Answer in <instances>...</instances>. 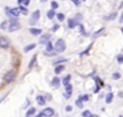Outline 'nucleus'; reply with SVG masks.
Masks as SVG:
<instances>
[{"label": "nucleus", "mask_w": 123, "mask_h": 117, "mask_svg": "<svg viewBox=\"0 0 123 117\" xmlns=\"http://www.w3.org/2000/svg\"><path fill=\"white\" fill-rule=\"evenodd\" d=\"M67 48V45H65V42L62 40V38H59L58 41L55 44V52L56 53H63Z\"/></svg>", "instance_id": "obj_1"}, {"label": "nucleus", "mask_w": 123, "mask_h": 117, "mask_svg": "<svg viewBox=\"0 0 123 117\" xmlns=\"http://www.w3.org/2000/svg\"><path fill=\"white\" fill-rule=\"evenodd\" d=\"M5 10H6V13H7L9 16H11V18H16V16L20 15L19 8H12V9H10L9 7H6Z\"/></svg>", "instance_id": "obj_2"}, {"label": "nucleus", "mask_w": 123, "mask_h": 117, "mask_svg": "<svg viewBox=\"0 0 123 117\" xmlns=\"http://www.w3.org/2000/svg\"><path fill=\"white\" fill-rule=\"evenodd\" d=\"M15 72L14 71H8L5 76H3V80H5L6 83H10V82H13L15 80Z\"/></svg>", "instance_id": "obj_3"}, {"label": "nucleus", "mask_w": 123, "mask_h": 117, "mask_svg": "<svg viewBox=\"0 0 123 117\" xmlns=\"http://www.w3.org/2000/svg\"><path fill=\"white\" fill-rule=\"evenodd\" d=\"M39 18H40V11H39V10H36V11H34L32 13V15H31L30 24H31V25H35Z\"/></svg>", "instance_id": "obj_4"}, {"label": "nucleus", "mask_w": 123, "mask_h": 117, "mask_svg": "<svg viewBox=\"0 0 123 117\" xmlns=\"http://www.w3.org/2000/svg\"><path fill=\"white\" fill-rule=\"evenodd\" d=\"M9 46H10V41L5 36H0V47L6 49Z\"/></svg>", "instance_id": "obj_5"}, {"label": "nucleus", "mask_w": 123, "mask_h": 117, "mask_svg": "<svg viewBox=\"0 0 123 117\" xmlns=\"http://www.w3.org/2000/svg\"><path fill=\"white\" fill-rule=\"evenodd\" d=\"M42 113H43V115H44V116H46V117H51V116H54L55 110H52L51 107H46Z\"/></svg>", "instance_id": "obj_6"}, {"label": "nucleus", "mask_w": 123, "mask_h": 117, "mask_svg": "<svg viewBox=\"0 0 123 117\" xmlns=\"http://www.w3.org/2000/svg\"><path fill=\"white\" fill-rule=\"evenodd\" d=\"M64 97L65 98H70L71 95H72V85L71 84H68L65 85V92H64Z\"/></svg>", "instance_id": "obj_7"}, {"label": "nucleus", "mask_w": 123, "mask_h": 117, "mask_svg": "<svg viewBox=\"0 0 123 117\" xmlns=\"http://www.w3.org/2000/svg\"><path fill=\"white\" fill-rule=\"evenodd\" d=\"M20 28V23L19 22H11L9 25V32H14V31H18Z\"/></svg>", "instance_id": "obj_8"}, {"label": "nucleus", "mask_w": 123, "mask_h": 117, "mask_svg": "<svg viewBox=\"0 0 123 117\" xmlns=\"http://www.w3.org/2000/svg\"><path fill=\"white\" fill-rule=\"evenodd\" d=\"M49 40H50V35H49V34H45V35L40 36V38H39V44L46 45L47 43L49 42Z\"/></svg>", "instance_id": "obj_9"}, {"label": "nucleus", "mask_w": 123, "mask_h": 117, "mask_svg": "<svg viewBox=\"0 0 123 117\" xmlns=\"http://www.w3.org/2000/svg\"><path fill=\"white\" fill-rule=\"evenodd\" d=\"M60 79H59L58 77H55L54 79H52V81H51V83H52V85H54L55 89H58L59 87H60Z\"/></svg>", "instance_id": "obj_10"}, {"label": "nucleus", "mask_w": 123, "mask_h": 117, "mask_svg": "<svg viewBox=\"0 0 123 117\" xmlns=\"http://www.w3.org/2000/svg\"><path fill=\"white\" fill-rule=\"evenodd\" d=\"M36 101H37V103L39 104V105H45V104H46V98H45V96H43V95L36 96Z\"/></svg>", "instance_id": "obj_11"}, {"label": "nucleus", "mask_w": 123, "mask_h": 117, "mask_svg": "<svg viewBox=\"0 0 123 117\" xmlns=\"http://www.w3.org/2000/svg\"><path fill=\"white\" fill-rule=\"evenodd\" d=\"M30 33L31 34H33V35H39L40 33H42V30L40 28H30Z\"/></svg>", "instance_id": "obj_12"}, {"label": "nucleus", "mask_w": 123, "mask_h": 117, "mask_svg": "<svg viewBox=\"0 0 123 117\" xmlns=\"http://www.w3.org/2000/svg\"><path fill=\"white\" fill-rule=\"evenodd\" d=\"M117 15H118V13H117V12H112V13H110L109 15L105 16V20H107V21H111V20H114V19H116Z\"/></svg>", "instance_id": "obj_13"}, {"label": "nucleus", "mask_w": 123, "mask_h": 117, "mask_svg": "<svg viewBox=\"0 0 123 117\" xmlns=\"http://www.w3.org/2000/svg\"><path fill=\"white\" fill-rule=\"evenodd\" d=\"M76 25H77V23L75 22L74 19H69V21H68V26H69V28H74Z\"/></svg>", "instance_id": "obj_14"}, {"label": "nucleus", "mask_w": 123, "mask_h": 117, "mask_svg": "<svg viewBox=\"0 0 123 117\" xmlns=\"http://www.w3.org/2000/svg\"><path fill=\"white\" fill-rule=\"evenodd\" d=\"M70 80H71V75L65 76V77L62 79V84L64 85V87H65V85H68V84H70V83H69Z\"/></svg>", "instance_id": "obj_15"}, {"label": "nucleus", "mask_w": 123, "mask_h": 117, "mask_svg": "<svg viewBox=\"0 0 123 117\" xmlns=\"http://www.w3.org/2000/svg\"><path fill=\"white\" fill-rule=\"evenodd\" d=\"M112 100H113V94L110 92V93H108L107 95H106V103L107 104H110L112 102Z\"/></svg>", "instance_id": "obj_16"}, {"label": "nucleus", "mask_w": 123, "mask_h": 117, "mask_svg": "<svg viewBox=\"0 0 123 117\" xmlns=\"http://www.w3.org/2000/svg\"><path fill=\"white\" fill-rule=\"evenodd\" d=\"M63 69H64V66H63V65L56 66V68H55V72H56V75H59V73L62 72Z\"/></svg>", "instance_id": "obj_17"}, {"label": "nucleus", "mask_w": 123, "mask_h": 117, "mask_svg": "<svg viewBox=\"0 0 123 117\" xmlns=\"http://www.w3.org/2000/svg\"><path fill=\"white\" fill-rule=\"evenodd\" d=\"M56 15V12H55V10H49L48 12H47V18H48L49 20H52L54 19V16Z\"/></svg>", "instance_id": "obj_18"}, {"label": "nucleus", "mask_w": 123, "mask_h": 117, "mask_svg": "<svg viewBox=\"0 0 123 117\" xmlns=\"http://www.w3.org/2000/svg\"><path fill=\"white\" fill-rule=\"evenodd\" d=\"M35 47H36V44H30V45H27L26 47H24V53L30 52V50H32V49H34Z\"/></svg>", "instance_id": "obj_19"}, {"label": "nucleus", "mask_w": 123, "mask_h": 117, "mask_svg": "<svg viewBox=\"0 0 123 117\" xmlns=\"http://www.w3.org/2000/svg\"><path fill=\"white\" fill-rule=\"evenodd\" d=\"M106 30V28H100V30H98V31H96L95 33H94L93 34V37L94 38H96V37H98V36L100 35V34H101V33H104V31Z\"/></svg>", "instance_id": "obj_20"}, {"label": "nucleus", "mask_w": 123, "mask_h": 117, "mask_svg": "<svg viewBox=\"0 0 123 117\" xmlns=\"http://www.w3.org/2000/svg\"><path fill=\"white\" fill-rule=\"evenodd\" d=\"M19 10H20V13H23L24 15H26V14L28 13V10L26 9V7H24V6H20Z\"/></svg>", "instance_id": "obj_21"}, {"label": "nucleus", "mask_w": 123, "mask_h": 117, "mask_svg": "<svg viewBox=\"0 0 123 117\" xmlns=\"http://www.w3.org/2000/svg\"><path fill=\"white\" fill-rule=\"evenodd\" d=\"M37 60V56H34L32 59H31V61H30V63H28V69H32L33 68V66H34V63H35V61Z\"/></svg>", "instance_id": "obj_22"}, {"label": "nucleus", "mask_w": 123, "mask_h": 117, "mask_svg": "<svg viewBox=\"0 0 123 117\" xmlns=\"http://www.w3.org/2000/svg\"><path fill=\"white\" fill-rule=\"evenodd\" d=\"M89 97H91V96H89L88 94H84L83 96H80L79 98L81 100L82 102H86V101H88V100H89Z\"/></svg>", "instance_id": "obj_23"}, {"label": "nucleus", "mask_w": 123, "mask_h": 117, "mask_svg": "<svg viewBox=\"0 0 123 117\" xmlns=\"http://www.w3.org/2000/svg\"><path fill=\"white\" fill-rule=\"evenodd\" d=\"M35 112H36V110H35L34 107H32V108H30V110L26 112V117H30L31 115H33V114H35Z\"/></svg>", "instance_id": "obj_24"}, {"label": "nucleus", "mask_w": 123, "mask_h": 117, "mask_svg": "<svg viewBox=\"0 0 123 117\" xmlns=\"http://www.w3.org/2000/svg\"><path fill=\"white\" fill-rule=\"evenodd\" d=\"M92 46H93V44H91V45L88 46V48H86L84 52H82L81 54H80V56H83V55H87V54H88L89 50H91V48H92Z\"/></svg>", "instance_id": "obj_25"}, {"label": "nucleus", "mask_w": 123, "mask_h": 117, "mask_svg": "<svg viewBox=\"0 0 123 117\" xmlns=\"http://www.w3.org/2000/svg\"><path fill=\"white\" fill-rule=\"evenodd\" d=\"M75 104H76V106H77L79 108H82V107L84 106V105H83V102H82L80 98H77L76 101H75Z\"/></svg>", "instance_id": "obj_26"}, {"label": "nucleus", "mask_w": 123, "mask_h": 117, "mask_svg": "<svg viewBox=\"0 0 123 117\" xmlns=\"http://www.w3.org/2000/svg\"><path fill=\"white\" fill-rule=\"evenodd\" d=\"M82 18H83V16H82V14H76V16H75V22H76L77 24H80V22L82 21Z\"/></svg>", "instance_id": "obj_27"}, {"label": "nucleus", "mask_w": 123, "mask_h": 117, "mask_svg": "<svg viewBox=\"0 0 123 117\" xmlns=\"http://www.w3.org/2000/svg\"><path fill=\"white\" fill-rule=\"evenodd\" d=\"M117 60H118L119 63H123V55L122 54L118 55V56H117Z\"/></svg>", "instance_id": "obj_28"}, {"label": "nucleus", "mask_w": 123, "mask_h": 117, "mask_svg": "<svg viewBox=\"0 0 123 117\" xmlns=\"http://www.w3.org/2000/svg\"><path fill=\"white\" fill-rule=\"evenodd\" d=\"M57 19H58L59 21H63V20H64V14L63 13H58L57 14Z\"/></svg>", "instance_id": "obj_29"}, {"label": "nucleus", "mask_w": 123, "mask_h": 117, "mask_svg": "<svg viewBox=\"0 0 123 117\" xmlns=\"http://www.w3.org/2000/svg\"><path fill=\"white\" fill-rule=\"evenodd\" d=\"M94 80H95V82H96V83H98L99 85H104V82H102L98 77H95V78H94Z\"/></svg>", "instance_id": "obj_30"}, {"label": "nucleus", "mask_w": 123, "mask_h": 117, "mask_svg": "<svg viewBox=\"0 0 123 117\" xmlns=\"http://www.w3.org/2000/svg\"><path fill=\"white\" fill-rule=\"evenodd\" d=\"M58 7H59V5L56 1H51V8H52V10H56Z\"/></svg>", "instance_id": "obj_31"}, {"label": "nucleus", "mask_w": 123, "mask_h": 117, "mask_svg": "<svg viewBox=\"0 0 123 117\" xmlns=\"http://www.w3.org/2000/svg\"><path fill=\"white\" fill-rule=\"evenodd\" d=\"M91 114H92V113L89 112L88 110H84V112L82 113V116H83V117H88Z\"/></svg>", "instance_id": "obj_32"}, {"label": "nucleus", "mask_w": 123, "mask_h": 117, "mask_svg": "<svg viewBox=\"0 0 123 117\" xmlns=\"http://www.w3.org/2000/svg\"><path fill=\"white\" fill-rule=\"evenodd\" d=\"M120 77H121V76H120V73H119V72H114L113 75H112V78H113L114 80L120 79Z\"/></svg>", "instance_id": "obj_33"}, {"label": "nucleus", "mask_w": 123, "mask_h": 117, "mask_svg": "<svg viewBox=\"0 0 123 117\" xmlns=\"http://www.w3.org/2000/svg\"><path fill=\"white\" fill-rule=\"evenodd\" d=\"M59 28H60L59 24H55V25L52 26V28H51V31H52V32H57V31L59 30Z\"/></svg>", "instance_id": "obj_34"}, {"label": "nucleus", "mask_w": 123, "mask_h": 117, "mask_svg": "<svg viewBox=\"0 0 123 117\" xmlns=\"http://www.w3.org/2000/svg\"><path fill=\"white\" fill-rule=\"evenodd\" d=\"M6 26H7V21L2 22V23L0 24V28H1V30H6Z\"/></svg>", "instance_id": "obj_35"}, {"label": "nucleus", "mask_w": 123, "mask_h": 117, "mask_svg": "<svg viewBox=\"0 0 123 117\" xmlns=\"http://www.w3.org/2000/svg\"><path fill=\"white\" fill-rule=\"evenodd\" d=\"M67 60H68V59H59V60L55 61L54 65H58V63H60V62H64V61H67Z\"/></svg>", "instance_id": "obj_36"}, {"label": "nucleus", "mask_w": 123, "mask_h": 117, "mask_svg": "<svg viewBox=\"0 0 123 117\" xmlns=\"http://www.w3.org/2000/svg\"><path fill=\"white\" fill-rule=\"evenodd\" d=\"M30 1H31V0H23V1H22V3H23L24 7H27V6L30 5Z\"/></svg>", "instance_id": "obj_37"}, {"label": "nucleus", "mask_w": 123, "mask_h": 117, "mask_svg": "<svg viewBox=\"0 0 123 117\" xmlns=\"http://www.w3.org/2000/svg\"><path fill=\"white\" fill-rule=\"evenodd\" d=\"M80 25V32L82 33V34H85V31H84V26L82 25V24H79Z\"/></svg>", "instance_id": "obj_38"}, {"label": "nucleus", "mask_w": 123, "mask_h": 117, "mask_svg": "<svg viewBox=\"0 0 123 117\" xmlns=\"http://www.w3.org/2000/svg\"><path fill=\"white\" fill-rule=\"evenodd\" d=\"M71 1H72L75 6H80V3H81V1H80V0H71Z\"/></svg>", "instance_id": "obj_39"}, {"label": "nucleus", "mask_w": 123, "mask_h": 117, "mask_svg": "<svg viewBox=\"0 0 123 117\" xmlns=\"http://www.w3.org/2000/svg\"><path fill=\"white\" fill-rule=\"evenodd\" d=\"M99 90H100V87H99V85H96L95 90H94V93H98V92H99Z\"/></svg>", "instance_id": "obj_40"}, {"label": "nucleus", "mask_w": 123, "mask_h": 117, "mask_svg": "<svg viewBox=\"0 0 123 117\" xmlns=\"http://www.w3.org/2000/svg\"><path fill=\"white\" fill-rule=\"evenodd\" d=\"M65 110H67V112H71V110H72V106H71V105H68L67 107H65Z\"/></svg>", "instance_id": "obj_41"}, {"label": "nucleus", "mask_w": 123, "mask_h": 117, "mask_svg": "<svg viewBox=\"0 0 123 117\" xmlns=\"http://www.w3.org/2000/svg\"><path fill=\"white\" fill-rule=\"evenodd\" d=\"M43 116H44V115H43V113H39V114H37L35 117H43Z\"/></svg>", "instance_id": "obj_42"}, {"label": "nucleus", "mask_w": 123, "mask_h": 117, "mask_svg": "<svg viewBox=\"0 0 123 117\" xmlns=\"http://www.w3.org/2000/svg\"><path fill=\"white\" fill-rule=\"evenodd\" d=\"M120 22H123V13L121 14V19H120Z\"/></svg>", "instance_id": "obj_43"}, {"label": "nucleus", "mask_w": 123, "mask_h": 117, "mask_svg": "<svg viewBox=\"0 0 123 117\" xmlns=\"http://www.w3.org/2000/svg\"><path fill=\"white\" fill-rule=\"evenodd\" d=\"M22 1H23V0H18V3H19V5H21Z\"/></svg>", "instance_id": "obj_44"}, {"label": "nucleus", "mask_w": 123, "mask_h": 117, "mask_svg": "<svg viewBox=\"0 0 123 117\" xmlns=\"http://www.w3.org/2000/svg\"><path fill=\"white\" fill-rule=\"evenodd\" d=\"M88 117H95V115H93V114H91V115H89V116Z\"/></svg>", "instance_id": "obj_45"}, {"label": "nucleus", "mask_w": 123, "mask_h": 117, "mask_svg": "<svg viewBox=\"0 0 123 117\" xmlns=\"http://www.w3.org/2000/svg\"><path fill=\"white\" fill-rule=\"evenodd\" d=\"M39 1H42V2H46L47 0H39Z\"/></svg>", "instance_id": "obj_46"}, {"label": "nucleus", "mask_w": 123, "mask_h": 117, "mask_svg": "<svg viewBox=\"0 0 123 117\" xmlns=\"http://www.w3.org/2000/svg\"><path fill=\"white\" fill-rule=\"evenodd\" d=\"M119 117H123V116H122V115H119Z\"/></svg>", "instance_id": "obj_47"}, {"label": "nucleus", "mask_w": 123, "mask_h": 117, "mask_svg": "<svg viewBox=\"0 0 123 117\" xmlns=\"http://www.w3.org/2000/svg\"><path fill=\"white\" fill-rule=\"evenodd\" d=\"M80 1H86V0H80Z\"/></svg>", "instance_id": "obj_48"}, {"label": "nucleus", "mask_w": 123, "mask_h": 117, "mask_svg": "<svg viewBox=\"0 0 123 117\" xmlns=\"http://www.w3.org/2000/svg\"><path fill=\"white\" fill-rule=\"evenodd\" d=\"M121 31H122V33H123V28H121Z\"/></svg>", "instance_id": "obj_49"}, {"label": "nucleus", "mask_w": 123, "mask_h": 117, "mask_svg": "<svg viewBox=\"0 0 123 117\" xmlns=\"http://www.w3.org/2000/svg\"><path fill=\"white\" fill-rule=\"evenodd\" d=\"M95 117H98V116H97V115H95Z\"/></svg>", "instance_id": "obj_50"}]
</instances>
